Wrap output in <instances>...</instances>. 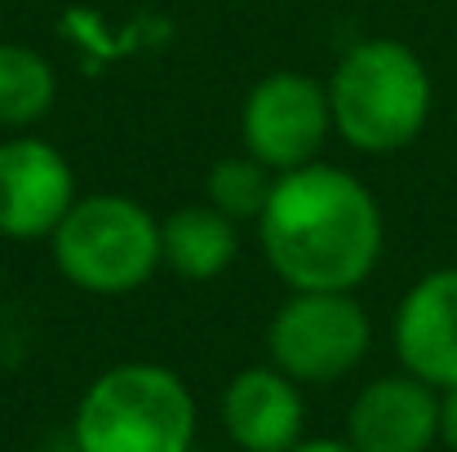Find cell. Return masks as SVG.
Here are the masks:
<instances>
[{
  "label": "cell",
  "instance_id": "obj_2",
  "mask_svg": "<svg viewBox=\"0 0 457 452\" xmlns=\"http://www.w3.org/2000/svg\"><path fill=\"white\" fill-rule=\"evenodd\" d=\"M324 89L333 107V134L360 155H395L418 143L436 98L427 62L391 36L355 40L333 62Z\"/></svg>",
  "mask_w": 457,
  "mask_h": 452
},
{
  "label": "cell",
  "instance_id": "obj_5",
  "mask_svg": "<svg viewBox=\"0 0 457 452\" xmlns=\"http://www.w3.org/2000/svg\"><path fill=\"white\" fill-rule=\"evenodd\" d=\"M373 324L355 293H289L267 324L271 364L298 386L342 382L369 355Z\"/></svg>",
  "mask_w": 457,
  "mask_h": 452
},
{
  "label": "cell",
  "instance_id": "obj_8",
  "mask_svg": "<svg viewBox=\"0 0 457 452\" xmlns=\"http://www.w3.org/2000/svg\"><path fill=\"white\" fill-rule=\"evenodd\" d=\"M342 440L355 452H431L440 444V390L413 373L373 377L351 399Z\"/></svg>",
  "mask_w": 457,
  "mask_h": 452
},
{
  "label": "cell",
  "instance_id": "obj_6",
  "mask_svg": "<svg viewBox=\"0 0 457 452\" xmlns=\"http://www.w3.org/2000/svg\"><path fill=\"white\" fill-rule=\"evenodd\" d=\"M328 134H333L328 89L306 71H267L245 94L240 143L245 155H253L271 173H294L315 164Z\"/></svg>",
  "mask_w": 457,
  "mask_h": 452
},
{
  "label": "cell",
  "instance_id": "obj_12",
  "mask_svg": "<svg viewBox=\"0 0 457 452\" xmlns=\"http://www.w3.org/2000/svg\"><path fill=\"white\" fill-rule=\"evenodd\" d=\"M58 103V71L54 62L18 40H0V129H31Z\"/></svg>",
  "mask_w": 457,
  "mask_h": 452
},
{
  "label": "cell",
  "instance_id": "obj_1",
  "mask_svg": "<svg viewBox=\"0 0 457 452\" xmlns=\"http://www.w3.org/2000/svg\"><path fill=\"white\" fill-rule=\"evenodd\" d=\"M382 204L337 164H306L276 177L258 218L267 267L289 293H355L382 262Z\"/></svg>",
  "mask_w": 457,
  "mask_h": 452
},
{
  "label": "cell",
  "instance_id": "obj_9",
  "mask_svg": "<svg viewBox=\"0 0 457 452\" xmlns=\"http://www.w3.org/2000/svg\"><path fill=\"white\" fill-rule=\"evenodd\" d=\"M391 341L404 373L436 390L457 386V267L422 275L400 298Z\"/></svg>",
  "mask_w": 457,
  "mask_h": 452
},
{
  "label": "cell",
  "instance_id": "obj_7",
  "mask_svg": "<svg viewBox=\"0 0 457 452\" xmlns=\"http://www.w3.org/2000/svg\"><path fill=\"white\" fill-rule=\"evenodd\" d=\"M76 168L54 143L31 134L0 143V235L49 240L76 204Z\"/></svg>",
  "mask_w": 457,
  "mask_h": 452
},
{
  "label": "cell",
  "instance_id": "obj_15",
  "mask_svg": "<svg viewBox=\"0 0 457 452\" xmlns=\"http://www.w3.org/2000/svg\"><path fill=\"white\" fill-rule=\"evenodd\" d=\"M294 452H355L346 440H303Z\"/></svg>",
  "mask_w": 457,
  "mask_h": 452
},
{
  "label": "cell",
  "instance_id": "obj_10",
  "mask_svg": "<svg viewBox=\"0 0 457 452\" xmlns=\"http://www.w3.org/2000/svg\"><path fill=\"white\" fill-rule=\"evenodd\" d=\"M303 386L276 364L240 368L222 390V431L240 452H294L303 444Z\"/></svg>",
  "mask_w": 457,
  "mask_h": 452
},
{
  "label": "cell",
  "instance_id": "obj_14",
  "mask_svg": "<svg viewBox=\"0 0 457 452\" xmlns=\"http://www.w3.org/2000/svg\"><path fill=\"white\" fill-rule=\"evenodd\" d=\"M440 444L457 452V386L440 390Z\"/></svg>",
  "mask_w": 457,
  "mask_h": 452
},
{
  "label": "cell",
  "instance_id": "obj_13",
  "mask_svg": "<svg viewBox=\"0 0 457 452\" xmlns=\"http://www.w3.org/2000/svg\"><path fill=\"white\" fill-rule=\"evenodd\" d=\"M276 177L280 173H271L253 155H227L204 177V204H213L231 222H258L276 191Z\"/></svg>",
  "mask_w": 457,
  "mask_h": 452
},
{
  "label": "cell",
  "instance_id": "obj_4",
  "mask_svg": "<svg viewBox=\"0 0 457 452\" xmlns=\"http://www.w3.org/2000/svg\"><path fill=\"white\" fill-rule=\"evenodd\" d=\"M58 275L89 298H129L160 271V222L129 195H80L49 235Z\"/></svg>",
  "mask_w": 457,
  "mask_h": 452
},
{
  "label": "cell",
  "instance_id": "obj_11",
  "mask_svg": "<svg viewBox=\"0 0 457 452\" xmlns=\"http://www.w3.org/2000/svg\"><path fill=\"white\" fill-rule=\"evenodd\" d=\"M240 253V222L213 204H182L160 218V267L187 284L218 280Z\"/></svg>",
  "mask_w": 457,
  "mask_h": 452
},
{
  "label": "cell",
  "instance_id": "obj_3",
  "mask_svg": "<svg viewBox=\"0 0 457 452\" xmlns=\"http://www.w3.org/2000/svg\"><path fill=\"white\" fill-rule=\"evenodd\" d=\"M200 408L191 386L147 359L98 373L71 417L76 452H191Z\"/></svg>",
  "mask_w": 457,
  "mask_h": 452
}]
</instances>
